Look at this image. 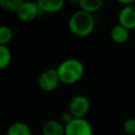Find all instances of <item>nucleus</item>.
I'll return each instance as SVG.
<instances>
[{"label":"nucleus","mask_w":135,"mask_h":135,"mask_svg":"<svg viewBox=\"0 0 135 135\" xmlns=\"http://www.w3.org/2000/svg\"><path fill=\"white\" fill-rule=\"evenodd\" d=\"M68 27L73 36L85 38L93 33L95 28V19L92 14L78 9L71 15L68 21Z\"/></svg>","instance_id":"f257e3e1"},{"label":"nucleus","mask_w":135,"mask_h":135,"mask_svg":"<svg viewBox=\"0 0 135 135\" xmlns=\"http://www.w3.org/2000/svg\"><path fill=\"white\" fill-rule=\"evenodd\" d=\"M56 71L61 83L74 84L83 77L84 65L77 58H68L58 64Z\"/></svg>","instance_id":"f03ea898"},{"label":"nucleus","mask_w":135,"mask_h":135,"mask_svg":"<svg viewBox=\"0 0 135 135\" xmlns=\"http://www.w3.org/2000/svg\"><path fill=\"white\" fill-rule=\"evenodd\" d=\"M60 83L61 82L59 80L57 71L56 69H53V68L44 70L38 77V85L44 92L55 91Z\"/></svg>","instance_id":"7ed1b4c3"},{"label":"nucleus","mask_w":135,"mask_h":135,"mask_svg":"<svg viewBox=\"0 0 135 135\" xmlns=\"http://www.w3.org/2000/svg\"><path fill=\"white\" fill-rule=\"evenodd\" d=\"M64 135H93V129L84 118H73L64 126Z\"/></svg>","instance_id":"20e7f679"},{"label":"nucleus","mask_w":135,"mask_h":135,"mask_svg":"<svg viewBox=\"0 0 135 135\" xmlns=\"http://www.w3.org/2000/svg\"><path fill=\"white\" fill-rule=\"evenodd\" d=\"M90 111V101L83 95H76L70 100L69 112L74 118H84Z\"/></svg>","instance_id":"39448f33"},{"label":"nucleus","mask_w":135,"mask_h":135,"mask_svg":"<svg viewBox=\"0 0 135 135\" xmlns=\"http://www.w3.org/2000/svg\"><path fill=\"white\" fill-rule=\"evenodd\" d=\"M39 13H40V9L36 1L23 0V2L20 4V6L16 12V15L19 20L23 22H30V21H33L38 16Z\"/></svg>","instance_id":"423d86ee"},{"label":"nucleus","mask_w":135,"mask_h":135,"mask_svg":"<svg viewBox=\"0 0 135 135\" xmlns=\"http://www.w3.org/2000/svg\"><path fill=\"white\" fill-rule=\"evenodd\" d=\"M118 23L129 31L135 30V4L121 7L118 13Z\"/></svg>","instance_id":"0eeeda50"},{"label":"nucleus","mask_w":135,"mask_h":135,"mask_svg":"<svg viewBox=\"0 0 135 135\" xmlns=\"http://www.w3.org/2000/svg\"><path fill=\"white\" fill-rule=\"evenodd\" d=\"M40 12L46 14H56L60 12L64 4L65 0H36Z\"/></svg>","instance_id":"6e6552de"},{"label":"nucleus","mask_w":135,"mask_h":135,"mask_svg":"<svg viewBox=\"0 0 135 135\" xmlns=\"http://www.w3.org/2000/svg\"><path fill=\"white\" fill-rule=\"evenodd\" d=\"M110 38L116 44H123L130 38V31L117 23L110 30Z\"/></svg>","instance_id":"1a4fd4ad"},{"label":"nucleus","mask_w":135,"mask_h":135,"mask_svg":"<svg viewBox=\"0 0 135 135\" xmlns=\"http://www.w3.org/2000/svg\"><path fill=\"white\" fill-rule=\"evenodd\" d=\"M41 132L42 135H64V127L61 122L51 119L43 123Z\"/></svg>","instance_id":"9d476101"},{"label":"nucleus","mask_w":135,"mask_h":135,"mask_svg":"<svg viewBox=\"0 0 135 135\" xmlns=\"http://www.w3.org/2000/svg\"><path fill=\"white\" fill-rule=\"evenodd\" d=\"M77 5L79 6V9L93 15L103 7L104 0H78Z\"/></svg>","instance_id":"9b49d317"},{"label":"nucleus","mask_w":135,"mask_h":135,"mask_svg":"<svg viewBox=\"0 0 135 135\" xmlns=\"http://www.w3.org/2000/svg\"><path fill=\"white\" fill-rule=\"evenodd\" d=\"M6 135H33V134L30 127L26 123L17 121V122H13L8 127L6 131Z\"/></svg>","instance_id":"f8f14e48"},{"label":"nucleus","mask_w":135,"mask_h":135,"mask_svg":"<svg viewBox=\"0 0 135 135\" xmlns=\"http://www.w3.org/2000/svg\"><path fill=\"white\" fill-rule=\"evenodd\" d=\"M12 61V54L7 45H0V70L6 69Z\"/></svg>","instance_id":"ddd939ff"},{"label":"nucleus","mask_w":135,"mask_h":135,"mask_svg":"<svg viewBox=\"0 0 135 135\" xmlns=\"http://www.w3.org/2000/svg\"><path fill=\"white\" fill-rule=\"evenodd\" d=\"M13 30L5 24H0V45H7L13 39Z\"/></svg>","instance_id":"4468645a"},{"label":"nucleus","mask_w":135,"mask_h":135,"mask_svg":"<svg viewBox=\"0 0 135 135\" xmlns=\"http://www.w3.org/2000/svg\"><path fill=\"white\" fill-rule=\"evenodd\" d=\"M23 0H0V7L4 11L16 13Z\"/></svg>","instance_id":"2eb2a0df"},{"label":"nucleus","mask_w":135,"mask_h":135,"mask_svg":"<svg viewBox=\"0 0 135 135\" xmlns=\"http://www.w3.org/2000/svg\"><path fill=\"white\" fill-rule=\"evenodd\" d=\"M123 131L129 135H135V118H129L123 122Z\"/></svg>","instance_id":"dca6fc26"},{"label":"nucleus","mask_w":135,"mask_h":135,"mask_svg":"<svg viewBox=\"0 0 135 135\" xmlns=\"http://www.w3.org/2000/svg\"><path fill=\"white\" fill-rule=\"evenodd\" d=\"M74 117L72 116V114L70 113V112H64V113H62L61 114V117H60V120H61V122H63V123H69L72 119H73Z\"/></svg>","instance_id":"f3484780"},{"label":"nucleus","mask_w":135,"mask_h":135,"mask_svg":"<svg viewBox=\"0 0 135 135\" xmlns=\"http://www.w3.org/2000/svg\"><path fill=\"white\" fill-rule=\"evenodd\" d=\"M117 3L121 4L122 6H127V5H132L135 4V0H116Z\"/></svg>","instance_id":"a211bd4d"},{"label":"nucleus","mask_w":135,"mask_h":135,"mask_svg":"<svg viewBox=\"0 0 135 135\" xmlns=\"http://www.w3.org/2000/svg\"><path fill=\"white\" fill-rule=\"evenodd\" d=\"M65 1H69V2L74 3V4H77V3H78V0H65Z\"/></svg>","instance_id":"6ab92c4d"},{"label":"nucleus","mask_w":135,"mask_h":135,"mask_svg":"<svg viewBox=\"0 0 135 135\" xmlns=\"http://www.w3.org/2000/svg\"><path fill=\"white\" fill-rule=\"evenodd\" d=\"M31 1H36V0H31Z\"/></svg>","instance_id":"aec40b11"}]
</instances>
